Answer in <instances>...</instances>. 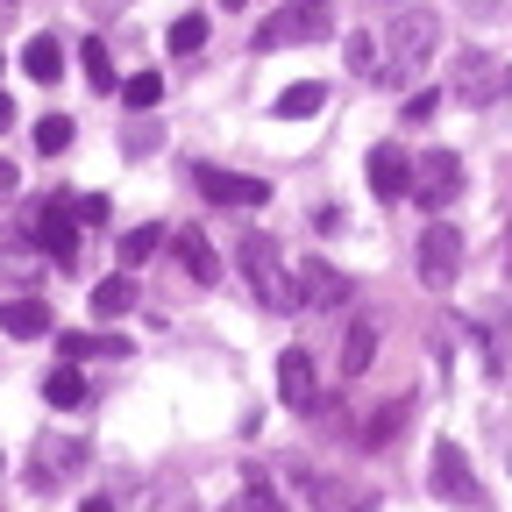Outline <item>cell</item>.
Segmentation results:
<instances>
[{"mask_svg":"<svg viewBox=\"0 0 512 512\" xmlns=\"http://www.w3.org/2000/svg\"><path fill=\"white\" fill-rule=\"evenodd\" d=\"M107 214H114V207L100 200V192H93V200H79V221H86V228H107Z\"/></svg>","mask_w":512,"mask_h":512,"instance_id":"31","label":"cell"},{"mask_svg":"<svg viewBox=\"0 0 512 512\" xmlns=\"http://www.w3.org/2000/svg\"><path fill=\"white\" fill-rule=\"evenodd\" d=\"M22 72L50 86V79L64 72V43H57V36H29V50H22Z\"/></svg>","mask_w":512,"mask_h":512,"instance_id":"18","label":"cell"},{"mask_svg":"<svg viewBox=\"0 0 512 512\" xmlns=\"http://www.w3.org/2000/svg\"><path fill=\"white\" fill-rule=\"evenodd\" d=\"M221 8H249V0H221Z\"/></svg>","mask_w":512,"mask_h":512,"instance_id":"35","label":"cell"},{"mask_svg":"<svg viewBox=\"0 0 512 512\" xmlns=\"http://www.w3.org/2000/svg\"><path fill=\"white\" fill-rule=\"evenodd\" d=\"M64 470H79V441H64V448L50 441V448H43V470H36V484H50V477H64Z\"/></svg>","mask_w":512,"mask_h":512,"instance_id":"28","label":"cell"},{"mask_svg":"<svg viewBox=\"0 0 512 512\" xmlns=\"http://www.w3.org/2000/svg\"><path fill=\"white\" fill-rule=\"evenodd\" d=\"M0 328H8L15 342H36V335H50V306H43L36 292H22V299L0 306Z\"/></svg>","mask_w":512,"mask_h":512,"instance_id":"15","label":"cell"},{"mask_svg":"<svg viewBox=\"0 0 512 512\" xmlns=\"http://www.w3.org/2000/svg\"><path fill=\"white\" fill-rule=\"evenodd\" d=\"M192 178H200V192H207L214 207H264V200H271V185H264V178H242V171H214V164H200Z\"/></svg>","mask_w":512,"mask_h":512,"instance_id":"10","label":"cell"},{"mask_svg":"<svg viewBox=\"0 0 512 512\" xmlns=\"http://www.w3.org/2000/svg\"><path fill=\"white\" fill-rule=\"evenodd\" d=\"M242 278H249V292L264 299L271 313H292L299 306V271H285V256H278V242L271 235H242Z\"/></svg>","mask_w":512,"mask_h":512,"instance_id":"2","label":"cell"},{"mask_svg":"<svg viewBox=\"0 0 512 512\" xmlns=\"http://www.w3.org/2000/svg\"><path fill=\"white\" fill-rule=\"evenodd\" d=\"M79 228H86V221H79L72 200H43V207H36V249L57 256V264H72V256H79Z\"/></svg>","mask_w":512,"mask_h":512,"instance_id":"7","label":"cell"},{"mask_svg":"<svg viewBox=\"0 0 512 512\" xmlns=\"http://www.w3.org/2000/svg\"><path fill=\"white\" fill-rule=\"evenodd\" d=\"M235 512H285V498H278V491H271V484H249V491H242V505H235Z\"/></svg>","mask_w":512,"mask_h":512,"instance_id":"29","label":"cell"},{"mask_svg":"<svg viewBox=\"0 0 512 512\" xmlns=\"http://www.w3.org/2000/svg\"><path fill=\"white\" fill-rule=\"evenodd\" d=\"M171 249H178V264L200 278V285H214V278H221V256H214V242H207L200 228H171Z\"/></svg>","mask_w":512,"mask_h":512,"instance_id":"14","label":"cell"},{"mask_svg":"<svg viewBox=\"0 0 512 512\" xmlns=\"http://www.w3.org/2000/svg\"><path fill=\"white\" fill-rule=\"evenodd\" d=\"M370 57H377V43H370V36H349V64H356V72H377Z\"/></svg>","mask_w":512,"mask_h":512,"instance_id":"30","label":"cell"},{"mask_svg":"<svg viewBox=\"0 0 512 512\" xmlns=\"http://www.w3.org/2000/svg\"><path fill=\"white\" fill-rule=\"evenodd\" d=\"M157 242H164V228H157V221L128 228V235H121V264H143V256H157Z\"/></svg>","mask_w":512,"mask_h":512,"instance_id":"27","label":"cell"},{"mask_svg":"<svg viewBox=\"0 0 512 512\" xmlns=\"http://www.w3.org/2000/svg\"><path fill=\"white\" fill-rule=\"evenodd\" d=\"M349 299V278L335 271V264H320V256H306L299 264V306H313V313H335Z\"/></svg>","mask_w":512,"mask_h":512,"instance_id":"12","label":"cell"},{"mask_svg":"<svg viewBox=\"0 0 512 512\" xmlns=\"http://www.w3.org/2000/svg\"><path fill=\"white\" fill-rule=\"evenodd\" d=\"M313 36H328L320 0H306V8H278L264 29H256V50H285V43H313Z\"/></svg>","mask_w":512,"mask_h":512,"instance_id":"8","label":"cell"},{"mask_svg":"<svg viewBox=\"0 0 512 512\" xmlns=\"http://www.w3.org/2000/svg\"><path fill=\"white\" fill-rule=\"evenodd\" d=\"M406 427V399H384V406H370V420H363V448H384Z\"/></svg>","mask_w":512,"mask_h":512,"instance_id":"20","label":"cell"},{"mask_svg":"<svg viewBox=\"0 0 512 512\" xmlns=\"http://www.w3.org/2000/svg\"><path fill=\"white\" fill-rule=\"evenodd\" d=\"M72 136H79V128L64 121V114H43V121H36V150H43V157H64V150H72Z\"/></svg>","mask_w":512,"mask_h":512,"instance_id":"23","label":"cell"},{"mask_svg":"<svg viewBox=\"0 0 512 512\" xmlns=\"http://www.w3.org/2000/svg\"><path fill=\"white\" fill-rule=\"evenodd\" d=\"M456 192H463V157H456V150H427V157L413 164V200H420L427 214H441Z\"/></svg>","mask_w":512,"mask_h":512,"instance_id":"4","label":"cell"},{"mask_svg":"<svg viewBox=\"0 0 512 512\" xmlns=\"http://www.w3.org/2000/svg\"><path fill=\"white\" fill-rule=\"evenodd\" d=\"M363 171H370V192H377V200H406V192H413V157H406L399 143H370Z\"/></svg>","mask_w":512,"mask_h":512,"instance_id":"9","label":"cell"},{"mask_svg":"<svg viewBox=\"0 0 512 512\" xmlns=\"http://www.w3.org/2000/svg\"><path fill=\"white\" fill-rule=\"evenodd\" d=\"M434 43H441V15L434 8H399L392 29H384V79H392V86L420 79L427 57H434Z\"/></svg>","mask_w":512,"mask_h":512,"instance_id":"1","label":"cell"},{"mask_svg":"<svg viewBox=\"0 0 512 512\" xmlns=\"http://www.w3.org/2000/svg\"><path fill=\"white\" fill-rule=\"evenodd\" d=\"M370 363H377V320H356L342 335V377H363Z\"/></svg>","mask_w":512,"mask_h":512,"instance_id":"16","label":"cell"},{"mask_svg":"<svg viewBox=\"0 0 512 512\" xmlns=\"http://www.w3.org/2000/svg\"><path fill=\"white\" fill-rule=\"evenodd\" d=\"M164 43H171V57H192V50H200V43H207V15H178Z\"/></svg>","mask_w":512,"mask_h":512,"instance_id":"25","label":"cell"},{"mask_svg":"<svg viewBox=\"0 0 512 512\" xmlns=\"http://www.w3.org/2000/svg\"><path fill=\"white\" fill-rule=\"evenodd\" d=\"M448 93H456L463 107H491L512 93V64L491 57V50H456V64H448Z\"/></svg>","mask_w":512,"mask_h":512,"instance_id":"3","label":"cell"},{"mask_svg":"<svg viewBox=\"0 0 512 512\" xmlns=\"http://www.w3.org/2000/svg\"><path fill=\"white\" fill-rule=\"evenodd\" d=\"M15 185H22V171H15L8 157H0V200H8V192H15Z\"/></svg>","mask_w":512,"mask_h":512,"instance_id":"32","label":"cell"},{"mask_svg":"<svg viewBox=\"0 0 512 512\" xmlns=\"http://www.w3.org/2000/svg\"><path fill=\"white\" fill-rule=\"evenodd\" d=\"M79 64H86L93 93H114V64H107V43H100V36H86V43H79Z\"/></svg>","mask_w":512,"mask_h":512,"instance_id":"22","label":"cell"},{"mask_svg":"<svg viewBox=\"0 0 512 512\" xmlns=\"http://www.w3.org/2000/svg\"><path fill=\"white\" fill-rule=\"evenodd\" d=\"M456 271H463V235L448 228V221H427V235H420V278H427L434 292H448V285H456Z\"/></svg>","mask_w":512,"mask_h":512,"instance_id":"6","label":"cell"},{"mask_svg":"<svg viewBox=\"0 0 512 512\" xmlns=\"http://www.w3.org/2000/svg\"><path fill=\"white\" fill-rule=\"evenodd\" d=\"M8 121H15V100H8V93H0V128H8Z\"/></svg>","mask_w":512,"mask_h":512,"instance_id":"33","label":"cell"},{"mask_svg":"<svg viewBox=\"0 0 512 512\" xmlns=\"http://www.w3.org/2000/svg\"><path fill=\"white\" fill-rule=\"evenodd\" d=\"M128 306H136V278H128V271H114V278L93 285V313H100V320H121Z\"/></svg>","mask_w":512,"mask_h":512,"instance_id":"17","label":"cell"},{"mask_svg":"<svg viewBox=\"0 0 512 512\" xmlns=\"http://www.w3.org/2000/svg\"><path fill=\"white\" fill-rule=\"evenodd\" d=\"M427 484H434V498H448V505H484V484H477V470H470V456H463L456 441H434Z\"/></svg>","mask_w":512,"mask_h":512,"instance_id":"5","label":"cell"},{"mask_svg":"<svg viewBox=\"0 0 512 512\" xmlns=\"http://www.w3.org/2000/svg\"><path fill=\"white\" fill-rule=\"evenodd\" d=\"M278 399L292 413H320V384H313V356L306 349H285L278 356Z\"/></svg>","mask_w":512,"mask_h":512,"instance_id":"11","label":"cell"},{"mask_svg":"<svg viewBox=\"0 0 512 512\" xmlns=\"http://www.w3.org/2000/svg\"><path fill=\"white\" fill-rule=\"evenodd\" d=\"M57 356L64 363H86V356H128L121 335H57Z\"/></svg>","mask_w":512,"mask_h":512,"instance_id":"19","label":"cell"},{"mask_svg":"<svg viewBox=\"0 0 512 512\" xmlns=\"http://www.w3.org/2000/svg\"><path fill=\"white\" fill-rule=\"evenodd\" d=\"M121 100H128V107H136V114H150V107L164 100V72H136V79H128V86H121Z\"/></svg>","mask_w":512,"mask_h":512,"instance_id":"26","label":"cell"},{"mask_svg":"<svg viewBox=\"0 0 512 512\" xmlns=\"http://www.w3.org/2000/svg\"><path fill=\"white\" fill-rule=\"evenodd\" d=\"M306 491H313V512H377V491L349 477H306Z\"/></svg>","mask_w":512,"mask_h":512,"instance_id":"13","label":"cell"},{"mask_svg":"<svg viewBox=\"0 0 512 512\" xmlns=\"http://www.w3.org/2000/svg\"><path fill=\"white\" fill-rule=\"evenodd\" d=\"M86 512H114V498H86Z\"/></svg>","mask_w":512,"mask_h":512,"instance_id":"34","label":"cell"},{"mask_svg":"<svg viewBox=\"0 0 512 512\" xmlns=\"http://www.w3.org/2000/svg\"><path fill=\"white\" fill-rule=\"evenodd\" d=\"M43 399H50V406H79V399H86L79 363H57V370H50V384H43Z\"/></svg>","mask_w":512,"mask_h":512,"instance_id":"21","label":"cell"},{"mask_svg":"<svg viewBox=\"0 0 512 512\" xmlns=\"http://www.w3.org/2000/svg\"><path fill=\"white\" fill-rule=\"evenodd\" d=\"M0 64H8V57H0Z\"/></svg>","mask_w":512,"mask_h":512,"instance_id":"36","label":"cell"},{"mask_svg":"<svg viewBox=\"0 0 512 512\" xmlns=\"http://www.w3.org/2000/svg\"><path fill=\"white\" fill-rule=\"evenodd\" d=\"M320 100H328V86H313V79H306V86H285V93H278V121H299V114H313Z\"/></svg>","mask_w":512,"mask_h":512,"instance_id":"24","label":"cell"}]
</instances>
